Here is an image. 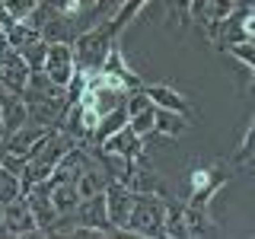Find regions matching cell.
Masks as SVG:
<instances>
[{
  "mask_svg": "<svg viewBox=\"0 0 255 239\" xmlns=\"http://www.w3.org/2000/svg\"><path fill=\"white\" fill-rule=\"evenodd\" d=\"M115 42H118V35L109 26V19H99L93 26L80 29L77 38L70 42V48H74V64L80 70H86V74H96V70H102V64H106Z\"/></svg>",
  "mask_w": 255,
  "mask_h": 239,
  "instance_id": "obj_1",
  "label": "cell"
},
{
  "mask_svg": "<svg viewBox=\"0 0 255 239\" xmlns=\"http://www.w3.org/2000/svg\"><path fill=\"white\" fill-rule=\"evenodd\" d=\"M163 6H166V26L172 32L188 22V0H163Z\"/></svg>",
  "mask_w": 255,
  "mask_h": 239,
  "instance_id": "obj_23",
  "label": "cell"
},
{
  "mask_svg": "<svg viewBox=\"0 0 255 239\" xmlns=\"http://www.w3.org/2000/svg\"><path fill=\"white\" fill-rule=\"evenodd\" d=\"M48 188H51V204H54V211H58V217H70L77 201H80L77 182L64 179V182H54V185H48Z\"/></svg>",
  "mask_w": 255,
  "mask_h": 239,
  "instance_id": "obj_15",
  "label": "cell"
},
{
  "mask_svg": "<svg viewBox=\"0 0 255 239\" xmlns=\"http://www.w3.org/2000/svg\"><path fill=\"white\" fill-rule=\"evenodd\" d=\"M0 153H3V150H0Z\"/></svg>",
  "mask_w": 255,
  "mask_h": 239,
  "instance_id": "obj_37",
  "label": "cell"
},
{
  "mask_svg": "<svg viewBox=\"0 0 255 239\" xmlns=\"http://www.w3.org/2000/svg\"><path fill=\"white\" fill-rule=\"evenodd\" d=\"M3 236H42V230H38V223L22 198L3 204Z\"/></svg>",
  "mask_w": 255,
  "mask_h": 239,
  "instance_id": "obj_8",
  "label": "cell"
},
{
  "mask_svg": "<svg viewBox=\"0 0 255 239\" xmlns=\"http://www.w3.org/2000/svg\"><path fill=\"white\" fill-rule=\"evenodd\" d=\"M236 6H243V10H255V0H239Z\"/></svg>",
  "mask_w": 255,
  "mask_h": 239,
  "instance_id": "obj_31",
  "label": "cell"
},
{
  "mask_svg": "<svg viewBox=\"0 0 255 239\" xmlns=\"http://www.w3.org/2000/svg\"><path fill=\"white\" fill-rule=\"evenodd\" d=\"M150 3H153V0H125V3H122L115 13L109 16V26L115 29V35H122L125 26H131V22L137 19V16H140L143 10H147Z\"/></svg>",
  "mask_w": 255,
  "mask_h": 239,
  "instance_id": "obj_16",
  "label": "cell"
},
{
  "mask_svg": "<svg viewBox=\"0 0 255 239\" xmlns=\"http://www.w3.org/2000/svg\"><path fill=\"white\" fill-rule=\"evenodd\" d=\"M102 147L106 150H112V153H118V156H128V159H143V153H147V150H143V140H140V134H134L131 131V124H125V127H118L115 134H112V137L102 143Z\"/></svg>",
  "mask_w": 255,
  "mask_h": 239,
  "instance_id": "obj_11",
  "label": "cell"
},
{
  "mask_svg": "<svg viewBox=\"0 0 255 239\" xmlns=\"http://www.w3.org/2000/svg\"><path fill=\"white\" fill-rule=\"evenodd\" d=\"M26 80H29V64L22 58L16 48H6L3 54H0V83L10 86L16 96H22L26 90Z\"/></svg>",
  "mask_w": 255,
  "mask_h": 239,
  "instance_id": "obj_9",
  "label": "cell"
},
{
  "mask_svg": "<svg viewBox=\"0 0 255 239\" xmlns=\"http://www.w3.org/2000/svg\"><path fill=\"white\" fill-rule=\"evenodd\" d=\"M163 233L172 236V239H185L188 230H185V204H172L169 201V211H166V223H163Z\"/></svg>",
  "mask_w": 255,
  "mask_h": 239,
  "instance_id": "obj_20",
  "label": "cell"
},
{
  "mask_svg": "<svg viewBox=\"0 0 255 239\" xmlns=\"http://www.w3.org/2000/svg\"><path fill=\"white\" fill-rule=\"evenodd\" d=\"M156 131H163V134H172V137H179L182 131H188L191 121H185L182 115H175V112H166V109H159L156 106Z\"/></svg>",
  "mask_w": 255,
  "mask_h": 239,
  "instance_id": "obj_19",
  "label": "cell"
},
{
  "mask_svg": "<svg viewBox=\"0 0 255 239\" xmlns=\"http://www.w3.org/2000/svg\"><path fill=\"white\" fill-rule=\"evenodd\" d=\"M223 51H230V58H236L246 70H255V38H239V42H230Z\"/></svg>",
  "mask_w": 255,
  "mask_h": 239,
  "instance_id": "obj_22",
  "label": "cell"
},
{
  "mask_svg": "<svg viewBox=\"0 0 255 239\" xmlns=\"http://www.w3.org/2000/svg\"><path fill=\"white\" fill-rule=\"evenodd\" d=\"M0 236H3V207H0Z\"/></svg>",
  "mask_w": 255,
  "mask_h": 239,
  "instance_id": "obj_33",
  "label": "cell"
},
{
  "mask_svg": "<svg viewBox=\"0 0 255 239\" xmlns=\"http://www.w3.org/2000/svg\"><path fill=\"white\" fill-rule=\"evenodd\" d=\"M128 188L137 191V195H163V198H169L166 182L159 179V172L147 169V166H134V175H131V182H128Z\"/></svg>",
  "mask_w": 255,
  "mask_h": 239,
  "instance_id": "obj_12",
  "label": "cell"
},
{
  "mask_svg": "<svg viewBox=\"0 0 255 239\" xmlns=\"http://www.w3.org/2000/svg\"><path fill=\"white\" fill-rule=\"evenodd\" d=\"M22 201L29 204V211H32V217H35L38 223V230H42V236H51L54 233V227H58V211H54V204H51V188H48V182H35L26 195H22Z\"/></svg>",
  "mask_w": 255,
  "mask_h": 239,
  "instance_id": "obj_3",
  "label": "cell"
},
{
  "mask_svg": "<svg viewBox=\"0 0 255 239\" xmlns=\"http://www.w3.org/2000/svg\"><path fill=\"white\" fill-rule=\"evenodd\" d=\"M3 140H6V134H3V109H0V150H3Z\"/></svg>",
  "mask_w": 255,
  "mask_h": 239,
  "instance_id": "obj_30",
  "label": "cell"
},
{
  "mask_svg": "<svg viewBox=\"0 0 255 239\" xmlns=\"http://www.w3.org/2000/svg\"><path fill=\"white\" fill-rule=\"evenodd\" d=\"M185 230H188V236H220L223 233L211 220L207 207H191V204H185Z\"/></svg>",
  "mask_w": 255,
  "mask_h": 239,
  "instance_id": "obj_14",
  "label": "cell"
},
{
  "mask_svg": "<svg viewBox=\"0 0 255 239\" xmlns=\"http://www.w3.org/2000/svg\"><path fill=\"white\" fill-rule=\"evenodd\" d=\"M128 124V112H125V106L122 109H115V112H109V115H102V121H99V127L93 131V137L86 140V143H96V147H102L112 134L118 131V127H125Z\"/></svg>",
  "mask_w": 255,
  "mask_h": 239,
  "instance_id": "obj_17",
  "label": "cell"
},
{
  "mask_svg": "<svg viewBox=\"0 0 255 239\" xmlns=\"http://www.w3.org/2000/svg\"><path fill=\"white\" fill-rule=\"evenodd\" d=\"M125 0H96V6H93V22H99V19H109L112 13L122 6Z\"/></svg>",
  "mask_w": 255,
  "mask_h": 239,
  "instance_id": "obj_29",
  "label": "cell"
},
{
  "mask_svg": "<svg viewBox=\"0 0 255 239\" xmlns=\"http://www.w3.org/2000/svg\"><path fill=\"white\" fill-rule=\"evenodd\" d=\"M188 19H195L204 29L214 19V0H188Z\"/></svg>",
  "mask_w": 255,
  "mask_h": 239,
  "instance_id": "obj_26",
  "label": "cell"
},
{
  "mask_svg": "<svg viewBox=\"0 0 255 239\" xmlns=\"http://www.w3.org/2000/svg\"><path fill=\"white\" fill-rule=\"evenodd\" d=\"M16 198H22V182H19L16 172H10L3 163H0V207L16 201Z\"/></svg>",
  "mask_w": 255,
  "mask_h": 239,
  "instance_id": "obj_18",
  "label": "cell"
},
{
  "mask_svg": "<svg viewBox=\"0 0 255 239\" xmlns=\"http://www.w3.org/2000/svg\"><path fill=\"white\" fill-rule=\"evenodd\" d=\"M48 134H51V127L26 121V124L19 127V131H13L10 137L3 140V150H6V153H19V156H26L29 150L38 143V140H42V137H48ZM26 159H29V156H26Z\"/></svg>",
  "mask_w": 255,
  "mask_h": 239,
  "instance_id": "obj_10",
  "label": "cell"
},
{
  "mask_svg": "<svg viewBox=\"0 0 255 239\" xmlns=\"http://www.w3.org/2000/svg\"><path fill=\"white\" fill-rule=\"evenodd\" d=\"M38 29L35 26H29V22H13L10 29H6V42H10L16 51H19V48H26V45H32V42H38Z\"/></svg>",
  "mask_w": 255,
  "mask_h": 239,
  "instance_id": "obj_21",
  "label": "cell"
},
{
  "mask_svg": "<svg viewBox=\"0 0 255 239\" xmlns=\"http://www.w3.org/2000/svg\"><path fill=\"white\" fill-rule=\"evenodd\" d=\"M74 223H83V227H96L102 230L106 236H118L115 227L109 223V214H106V195H90V198H80L77 207H74Z\"/></svg>",
  "mask_w": 255,
  "mask_h": 239,
  "instance_id": "obj_7",
  "label": "cell"
},
{
  "mask_svg": "<svg viewBox=\"0 0 255 239\" xmlns=\"http://www.w3.org/2000/svg\"><path fill=\"white\" fill-rule=\"evenodd\" d=\"M38 3H45V0H38Z\"/></svg>",
  "mask_w": 255,
  "mask_h": 239,
  "instance_id": "obj_36",
  "label": "cell"
},
{
  "mask_svg": "<svg viewBox=\"0 0 255 239\" xmlns=\"http://www.w3.org/2000/svg\"><path fill=\"white\" fill-rule=\"evenodd\" d=\"M106 214H109V223L115 227V233L122 236L125 227H128V217H131V207H134V191L122 185V182L109 179L106 182Z\"/></svg>",
  "mask_w": 255,
  "mask_h": 239,
  "instance_id": "obj_4",
  "label": "cell"
},
{
  "mask_svg": "<svg viewBox=\"0 0 255 239\" xmlns=\"http://www.w3.org/2000/svg\"><path fill=\"white\" fill-rule=\"evenodd\" d=\"M166 211H169V198H163V195H137V191H134V207H131V217H128V227H125L122 236H140V239L166 236L163 233Z\"/></svg>",
  "mask_w": 255,
  "mask_h": 239,
  "instance_id": "obj_2",
  "label": "cell"
},
{
  "mask_svg": "<svg viewBox=\"0 0 255 239\" xmlns=\"http://www.w3.org/2000/svg\"><path fill=\"white\" fill-rule=\"evenodd\" d=\"M140 90L150 96V102H153V106L166 109V112H175V115H182L185 121L195 124L198 112H195V106L188 102V96H182L179 90H172V86H166V83H143Z\"/></svg>",
  "mask_w": 255,
  "mask_h": 239,
  "instance_id": "obj_6",
  "label": "cell"
},
{
  "mask_svg": "<svg viewBox=\"0 0 255 239\" xmlns=\"http://www.w3.org/2000/svg\"><path fill=\"white\" fill-rule=\"evenodd\" d=\"M0 32H6V29H3V26H0Z\"/></svg>",
  "mask_w": 255,
  "mask_h": 239,
  "instance_id": "obj_35",
  "label": "cell"
},
{
  "mask_svg": "<svg viewBox=\"0 0 255 239\" xmlns=\"http://www.w3.org/2000/svg\"><path fill=\"white\" fill-rule=\"evenodd\" d=\"M128 124H131V131L134 134H147V131H153V124H156V106L150 102L143 112H137L134 118H128Z\"/></svg>",
  "mask_w": 255,
  "mask_h": 239,
  "instance_id": "obj_25",
  "label": "cell"
},
{
  "mask_svg": "<svg viewBox=\"0 0 255 239\" xmlns=\"http://www.w3.org/2000/svg\"><path fill=\"white\" fill-rule=\"evenodd\" d=\"M42 70L48 74V80H51L54 86H67L70 77H74L77 64H74V48H70L67 42H51L48 45V54H45V64Z\"/></svg>",
  "mask_w": 255,
  "mask_h": 239,
  "instance_id": "obj_5",
  "label": "cell"
},
{
  "mask_svg": "<svg viewBox=\"0 0 255 239\" xmlns=\"http://www.w3.org/2000/svg\"><path fill=\"white\" fill-rule=\"evenodd\" d=\"M19 54L26 58V64H29V70H38L45 64V54H48V42H32V45H26V48H19Z\"/></svg>",
  "mask_w": 255,
  "mask_h": 239,
  "instance_id": "obj_27",
  "label": "cell"
},
{
  "mask_svg": "<svg viewBox=\"0 0 255 239\" xmlns=\"http://www.w3.org/2000/svg\"><path fill=\"white\" fill-rule=\"evenodd\" d=\"M255 153V115H252V124H249V131H246V137L243 143H239V153H236V163H246Z\"/></svg>",
  "mask_w": 255,
  "mask_h": 239,
  "instance_id": "obj_28",
  "label": "cell"
},
{
  "mask_svg": "<svg viewBox=\"0 0 255 239\" xmlns=\"http://www.w3.org/2000/svg\"><path fill=\"white\" fill-rule=\"evenodd\" d=\"M0 6L10 13L13 22H22V19H29V16H32V10L38 6V0H0Z\"/></svg>",
  "mask_w": 255,
  "mask_h": 239,
  "instance_id": "obj_24",
  "label": "cell"
},
{
  "mask_svg": "<svg viewBox=\"0 0 255 239\" xmlns=\"http://www.w3.org/2000/svg\"><path fill=\"white\" fill-rule=\"evenodd\" d=\"M249 74H252V90H255V70H249Z\"/></svg>",
  "mask_w": 255,
  "mask_h": 239,
  "instance_id": "obj_34",
  "label": "cell"
},
{
  "mask_svg": "<svg viewBox=\"0 0 255 239\" xmlns=\"http://www.w3.org/2000/svg\"><path fill=\"white\" fill-rule=\"evenodd\" d=\"M246 166H249V169H252V172H255V153H252V156H249V159H246Z\"/></svg>",
  "mask_w": 255,
  "mask_h": 239,
  "instance_id": "obj_32",
  "label": "cell"
},
{
  "mask_svg": "<svg viewBox=\"0 0 255 239\" xmlns=\"http://www.w3.org/2000/svg\"><path fill=\"white\" fill-rule=\"evenodd\" d=\"M48 3H51L54 13H64V16H70V19H77L80 29L93 26V6H96V0H48Z\"/></svg>",
  "mask_w": 255,
  "mask_h": 239,
  "instance_id": "obj_13",
  "label": "cell"
}]
</instances>
